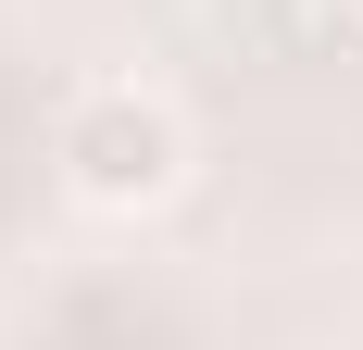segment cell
<instances>
[{
    "label": "cell",
    "mask_w": 363,
    "mask_h": 350,
    "mask_svg": "<svg viewBox=\"0 0 363 350\" xmlns=\"http://www.w3.org/2000/svg\"><path fill=\"white\" fill-rule=\"evenodd\" d=\"M50 163H63V188L88 213H163L188 188V125L163 88H138V75H101V88H75L63 125H50Z\"/></svg>",
    "instance_id": "obj_1"
},
{
    "label": "cell",
    "mask_w": 363,
    "mask_h": 350,
    "mask_svg": "<svg viewBox=\"0 0 363 350\" xmlns=\"http://www.w3.org/2000/svg\"><path fill=\"white\" fill-rule=\"evenodd\" d=\"M351 13H363V0H351Z\"/></svg>",
    "instance_id": "obj_2"
}]
</instances>
